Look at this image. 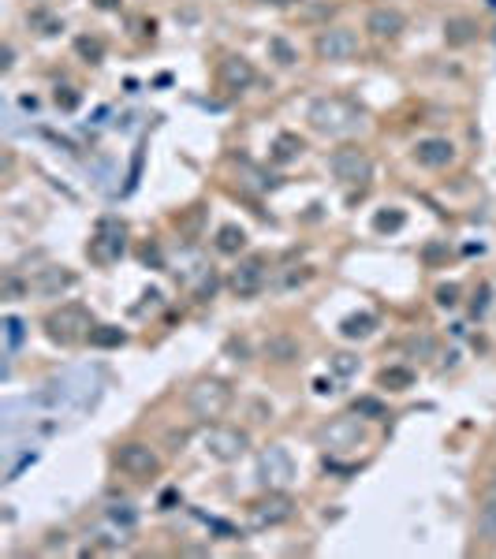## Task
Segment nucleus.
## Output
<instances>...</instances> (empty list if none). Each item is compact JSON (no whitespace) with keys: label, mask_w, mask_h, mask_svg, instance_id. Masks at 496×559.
<instances>
[{"label":"nucleus","mask_w":496,"mask_h":559,"mask_svg":"<svg viewBox=\"0 0 496 559\" xmlns=\"http://www.w3.org/2000/svg\"><path fill=\"white\" fill-rule=\"evenodd\" d=\"M123 250H128V224L116 221V216H101L97 228H94V239H90V246H86L90 261L112 265V261L123 258Z\"/></svg>","instance_id":"20e7f679"},{"label":"nucleus","mask_w":496,"mask_h":559,"mask_svg":"<svg viewBox=\"0 0 496 559\" xmlns=\"http://www.w3.org/2000/svg\"><path fill=\"white\" fill-rule=\"evenodd\" d=\"M12 64H15V49L4 45V60H0V71H12Z\"/></svg>","instance_id":"4c0bfd02"},{"label":"nucleus","mask_w":496,"mask_h":559,"mask_svg":"<svg viewBox=\"0 0 496 559\" xmlns=\"http://www.w3.org/2000/svg\"><path fill=\"white\" fill-rule=\"evenodd\" d=\"M269 57L280 64V67H291L298 60V49L291 42H283V38H269Z\"/></svg>","instance_id":"bb28decb"},{"label":"nucleus","mask_w":496,"mask_h":559,"mask_svg":"<svg viewBox=\"0 0 496 559\" xmlns=\"http://www.w3.org/2000/svg\"><path fill=\"white\" fill-rule=\"evenodd\" d=\"M314 52H317V60L344 64L359 52V34H354L351 27H325V30H317Z\"/></svg>","instance_id":"0eeeda50"},{"label":"nucleus","mask_w":496,"mask_h":559,"mask_svg":"<svg viewBox=\"0 0 496 559\" xmlns=\"http://www.w3.org/2000/svg\"><path fill=\"white\" fill-rule=\"evenodd\" d=\"M23 329H27V324H23L19 317H4V336H8V354H12L15 347H19V344H23Z\"/></svg>","instance_id":"7c9ffc66"},{"label":"nucleus","mask_w":496,"mask_h":559,"mask_svg":"<svg viewBox=\"0 0 496 559\" xmlns=\"http://www.w3.org/2000/svg\"><path fill=\"white\" fill-rule=\"evenodd\" d=\"M485 496H496V474L489 477V489H485Z\"/></svg>","instance_id":"79ce46f5"},{"label":"nucleus","mask_w":496,"mask_h":559,"mask_svg":"<svg viewBox=\"0 0 496 559\" xmlns=\"http://www.w3.org/2000/svg\"><path fill=\"white\" fill-rule=\"evenodd\" d=\"M57 105L64 108V113H75V108H79V94L71 86H60L57 89Z\"/></svg>","instance_id":"72a5a7b5"},{"label":"nucleus","mask_w":496,"mask_h":559,"mask_svg":"<svg viewBox=\"0 0 496 559\" xmlns=\"http://www.w3.org/2000/svg\"><path fill=\"white\" fill-rule=\"evenodd\" d=\"M407 30V15L399 8H374L366 15V34L369 38H377V42H396L399 34Z\"/></svg>","instance_id":"f8f14e48"},{"label":"nucleus","mask_w":496,"mask_h":559,"mask_svg":"<svg viewBox=\"0 0 496 559\" xmlns=\"http://www.w3.org/2000/svg\"><path fill=\"white\" fill-rule=\"evenodd\" d=\"M94 4H97L101 12H116V8H120V0H94Z\"/></svg>","instance_id":"58836bf2"},{"label":"nucleus","mask_w":496,"mask_h":559,"mask_svg":"<svg viewBox=\"0 0 496 559\" xmlns=\"http://www.w3.org/2000/svg\"><path fill=\"white\" fill-rule=\"evenodd\" d=\"M306 120H310V128L317 135H332V138L351 135L362 123L359 108H354L351 101H344V97H314L310 108H306Z\"/></svg>","instance_id":"f257e3e1"},{"label":"nucleus","mask_w":496,"mask_h":559,"mask_svg":"<svg viewBox=\"0 0 496 559\" xmlns=\"http://www.w3.org/2000/svg\"><path fill=\"white\" fill-rule=\"evenodd\" d=\"M415 160L422 168H448L455 160V146L448 138H422L415 146Z\"/></svg>","instance_id":"4468645a"},{"label":"nucleus","mask_w":496,"mask_h":559,"mask_svg":"<svg viewBox=\"0 0 496 559\" xmlns=\"http://www.w3.org/2000/svg\"><path fill=\"white\" fill-rule=\"evenodd\" d=\"M474 38H477V23L467 19V15H452V19L445 23V42H448L452 49H463V45H470Z\"/></svg>","instance_id":"f3484780"},{"label":"nucleus","mask_w":496,"mask_h":559,"mask_svg":"<svg viewBox=\"0 0 496 559\" xmlns=\"http://www.w3.org/2000/svg\"><path fill=\"white\" fill-rule=\"evenodd\" d=\"M75 52H79L86 64H101L105 60V42L90 38V34H79V38H75Z\"/></svg>","instance_id":"393cba45"},{"label":"nucleus","mask_w":496,"mask_h":559,"mask_svg":"<svg viewBox=\"0 0 496 559\" xmlns=\"http://www.w3.org/2000/svg\"><path fill=\"white\" fill-rule=\"evenodd\" d=\"M485 310H489V287H477V295L470 302V314L474 317H485Z\"/></svg>","instance_id":"c9c22d12"},{"label":"nucleus","mask_w":496,"mask_h":559,"mask_svg":"<svg viewBox=\"0 0 496 559\" xmlns=\"http://www.w3.org/2000/svg\"><path fill=\"white\" fill-rule=\"evenodd\" d=\"M258 477L265 489H288V485L295 481V459L288 455V447H265V452L258 455Z\"/></svg>","instance_id":"9d476101"},{"label":"nucleus","mask_w":496,"mask_h":559,"mask_svg":"<svg viewBox=\"0 0 496 559\" xmlns=\"http://www.w3.org/2000/svg\"><path fill=\"white\" fill-rule=\"evenodd\" d=\"M377 384L388 388V392H407V388H415V369H407V366H384L377 373Z\"/></svg>","instance_id":"412c9836"},{"label":"nucleus","mask_w":496,"mask_h":559,"mask_svg":"<svg viewBox=\"0 0 496 559\" xmlns=\"http://www.w3.org/2000/svg\"><path fill=\"white\" fill-rule=\"evenodd\" d=\"M236 392L228 381H221V377H202V381H194L187 388V410L194 414L198 422H217L228 414V407H232Z\"/></svg>","instance_id":"f03ea898"},{"label":"nucleus","mask_w":496,"mask_h":559,"mask_svg":"<svg viewBox=\"0 0 496 559\" xmlns=\"http://www.w3.org/2000/svg\"><path fill=\"white\" fill-rule=\"evenodd\" d=\"M303 138H298V135H280L276 142H273V160H276V165H291V160H298V157H303Z\"/></svg>","instance_id":"4be33fe9"},{"label":"nucleus","mask_w":496,"mask_h":559,"mask_svg":"<svg viewBox=\"0 0 496 559\" xmlns=\"http://www.w3.org/2000/svg\"><path fill=\"white\" fill-rule=\"evenodd\" d=\"M30 27L38 30L42 38H52V34H60V30H64V23L57 19V15H49V12H42V8H38V12H30Z\"/></svg>","instance_id":"a878e982"},{"label":"nucleus","mask_w":496,"mask_h":559,"mask_svg":"<svg viewBox=\"0 0 496 559\" xmlns=\"http://www.w3.org/2000/svg\"><path fill=\"white\" fill-rule=\"evenodd\" d=\"M295 515V500L283 493V489H269L261 500H254L251 508H246V522H251V530H273V526H283Z\"/></svg>","instance_id":"39448f33"},{"label":"nucleus","mask_w":496,"mask_h":559,"mask_svg":"<svg viewBox=\"0 0 496 559\" xmlns=\"http://www.w3.org/2000/svg\"><path fill=\"white\" fill-rule=\"evenodd\" d=\"M332 366H336V373H344V377H351L354 369H359V362H354L351 354H332Z\"/></svg>","instance_id":"e433bc0d"},{"label":"nucleus","mask_w":496,"mask_h":559,"mask_svg":"<svg viewBox=\"0 0 496 559\" xmlns=\"http://www.w3.org/2000/svg\"><path fill=\"white\" fill-rule=\"evenodd\" d=\"M128 344V332L116 329V324H94V332H90V347L97 351H116Z\"/></svg>","instance_id":"aec40b11"},{"label":"nucleus","mask_w":496,"mask_h":559,"mask_svg":"<svg viewBox=\"0 0 496 559\" xmlns=\"http://www.w3.org/2000/svg\"><path fill=\"white\" fill-rule=\"evenodd\" d=\"M359 418H388V410H384V403L381 400H374V395H362V400H354V407H351Z\"/></svg>","instance_id":"c85d7f7f"},{"label":"nucleus","mask_w":496,"mask_h":559,"mask_svg":"<svg viewBox=\"0 0 496 559\" xmlns=\"http://www.w3.org/2000/svg\"><path fill=\"white\" fill-rule=\"evenodd\" d=\"M109 518L116 522V526H123V530H131L135 522H138V511L131 508V503H112L109 508Z\"/></svg>","instance_id":"c756f323"},{"label":"nucleus","mask_w":496,"mask_h":559,"mask_svg":"<svg viewBox=\"0 0 496 559\" xmlns=\"http://www.w3.org/2000/svg\"><path fill=\"white\" fill-rule=\"evenodd\" d=\"M30 287L38 295H60V291H67V287H75V273H71V268H42L38 276L30 280Z\"/></svg>","instance_id":"dca6fc26"},{"label":"nucleus","mask_w":496,"mask_h":559,"mask_svg":"<svg viewBox=\"0 0 496 559\" xmlns=\"http://www.w3.org/2000/svg\"><path fill=\"white\" fill-rule=\"evenodd\" d=\"M314 392H322V395H325V392H332V384H329V381H314Z\"/></svg>","instance_id":"a19ab883"},{"label":"nucleus","mask_w":496,"mask_h":559,"mask_svg":"<svg viewBox=\"0 0 496 559\" xmlns=\"http://www.w3.org/2000/svg\"><path fill=\"white\" fill-rule=\"evenodd\" d=\"M265 280H269L265 258H246V261H239V268L232 273V291H236L239 299H254V295H261Z\"/></svg>","instance_id":"ddd939ff"},{"label":"nucleus","mask_w":496,"mask_h":559,"mask_svg":"<svg viewBox=\"0 0 496 559\" xmlns=\"http://www.w3.org/2000/svg\"><path fill=\"white\" fill-rule=\"evenodd\" d=\"M437 306L440 310H455L459 306V283H440L437 287Z\"/></svg>","instance_id":"2f4dec72"},{"label":"nucleus","mask_w":496,"mask_h":559,"mask_svg":"<svg viewBox=\"0 0 496 559\" xmlns=\"http://www.w3.org/2000/svg\"><path fill=\"white\" fill-rule=\"evenodd\" d=\"M27 287H30V283L15 280V276H4V283H0V299H23Z\"/></svg>","instance_id":"473e14b6"},{"label":"nucleus","mask_w":496,"mask_h":559,"mask_svg":"<svg viewBox=\"0 0 496 559\" xmlns=\"http://www.w3.org/2000/svg\"><path fill=\"white\" fill-rule=\"evenodd\" d=\"M407 224V216H403V209H381L377 216H374V231H399Z\"/></svg>","instance_id":"cd10ccee"},{"label":"nucleus","mask_w":496,"mask_h":559,"mask_svg":"<svg viewBox=\"0 0 496 559\" xmlns=\"http://www.w3.org/2000/svg\"><path fill=\"white\" fill-rule=\"evenodd\" d=\"M261 4H273V8H288V4H303V0H261Z\"/></svg>","instance_id":"ea45409f"},{"label":"nucleus","mask_w":496,"mask_h":559,"mask_svg":"<svg viewBox=\"0 0 496 559\" xmlns=\"http://www.w3.org/2000/svg\"><path fill=\"white\" fill-rule=\"evenodd\" d=\"M265 358H269V362L288 366V362H295V358H298V347L291 344L288 336H276V339H269V344H265Z\"/></svg>","instance_id":"5701e85b"},{"label":"nucleus","mask_w":496,"mask_h":559,"mask_svg":"<svg viewBox=\"0 0 496 559\" xmlns=\"http://www.w3.org/2000/svg\"><path fill=\"white\" fill-rule=\"evenodd\" d=\"M116 462H120L123 474L138 477V481H150V477L161 474V455H157L150 444H123L116 452Z\"/></svg>","instance_id":"9b49d317"},{"label":"nucleus","mask_w":496,"mask_h":559,"mask_svg":"<svg viewBox=\"0 0 496 559\" xmlns=\"http://www.w3.org/2000/svg\"><path fill=\"white\" fill-rule=\"evenodd\" d=\"M377 332V317L374 314H347L340 321V336L344 339H369Z\"/></svg>","instance_id":"a211bd4d"},{"label":"nucleus","mask_w":496,"mask_h":559,"mask_svg":"<svg viewBox=\"0 0 496 559\" xmlns=\"http://www.w3.org/2000/svg\"><path fill=\"white\" fill-rule=\"evenodd\" d=\"M243 246H246V231L239 224H224L217 231V250H221V254H239Z\"/></svg>","instance_id":"b1692460"},{"label":"nucleus","mask_w":496,"mask_h":559,"mask_svg":"<svg viewBox=\"0 0 496 559\" xmlns=\"http://www.w3.org/2000/svg\"><path fill=\"white\" fill-rule=\"evenodd\" d=\"M474 533L485 545H496V496H485L482 511H477V522H474Z\"/></svg>","instance_id":"6ab92c4d"},{"label":"nucleus","mask_w":496,"mask_h":559,"mask_svg":"<svg viewBox=\"0 0 496 559\" xmlns=\"http://www.w3.org/2000/svg\"><path fill=\"white\" fill-rule=\"evenodd\" d=\"M329 172L340 179V183H366L374 175V160L362 146H340L329 157Z\"/></svg>","instance_id":"6e6552de"},{"label":"nucleus","mask_w":496,"mask_h":559,"mask_svg":"<svg viewBox=\"0 0 496 559\" xmlns=\"http://www.w3.org/2000/svg\"><path fill=\"white\" fill-rule=\"evenodd\" d=\"M317 444L325 452H354V447L366 444V425L359 422V414L354 418H332L317 429Z\"/></svg>","instance_id":"423d86ee"},{"label":"nucleus","mask_w":496,"mask_h":559,"mask_svg":"<svg viewBox=\"0 0 496 559\" xmlns=\"http://www.w3.org/2000/svg\"><path fill=\"white\" fill-rule=\"evenodd\" d=\"M221 82L228 89H236V94H243V89L254 82V64L246 57H224L221 60Z\"/></svg>","instance_id":"2eb2a0df"},{"label":"nucleus","mask_w":496,"mask_h":559,"mask_svg":"<svg viewBox=\"0 0 496 559\" xmlns=\"http://www.w3.org/2000/svg\"><path fill=\"white\" fill-rule=\"evenodd\" d=\"M407 351L411 354H433V339L430 336H411L407 339Z\"/></svg>","instance_id":"f704fd0d"},{"label":"nucleus","mask_w":496,"mask_h":559,"mask_svg":"<svg viewBox=\"0 0 496 559\" xmlns=\"http://www.w3.org/2000/svg\"><path fill=\"white\" fill-rule=\"evenodd\" d=\"M202 447H205V455H213L217 462H236L246 447H251V437H246L243 429H232V425H213V429H205Z\"/></svg>","instance_id":"1a4fd4ad"},{"label":"nucleus","mask_w":496,"mask_h":559,"mask_svg":"<svg viewBox=\"0 0 496 559\" xmlns=\"http://www.w3.org/2000/svg\"><path fill=\"white\" fill-rule=\"evenodd\" d=\"M94 332V317L86 306H60V310H52L45 317V336L52 339V344L60 347H71V344H82V339H90Z\"/></svg>","instance_id":"7ed1b4c3"}]
</instances>
